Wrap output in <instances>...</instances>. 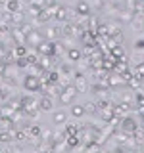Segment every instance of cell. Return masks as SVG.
Returning a JSON list of instances; mask_svg holds the SVG:
<instances>
[{"label":"cell","mask_w":144,"mask_h":153,"mask_svg":"<svg viewBox=\"0 0 144 153\" xmlns=\"http://www.w3.org/2000/svg\"><path fill=\"white\" fill-rule=\"evenodd\" d=\"M136 128H138V124H136V121H134V119H131V117H125V119H123V123H121V130H123V132L133 134Z\"/></svg>","instance_id":"1"},{"label":"cell","mask_w":144,"mask_h":153,"mask_svg":"<svg viewBox=\"0 0 144 153\" xmlns=\"http://www.w3.org/2000/svg\"><path fill=\"white\" fill-rule=\"evenodd\" d=\"M133 16H134V12H131V10H127V8H123V10H119L117 19H119L121 23H131V21H133Z\"/></svg>","instance_id":"2"},{"label":"cell","mask_w":144,"mask_h":153,"mask_svg":"<svg viewBox=\"0 0 144 153\" xmlns=\"http://www.w3.org/2000/svg\"><path fill=\"white\" fill-rule=\"evenodd\" d=\"M140 82H142V79L140 76H134V75L127 80V84L131 86V88H134V90H140Z\"/></svg>","instance_id":"3"},{"label":"cell","mask_w":144,"mask_h":153,"mask_svg":"<svg viewBox=\"0 0 144 153\" xmlns=\"http://www.w3.org/2000/svg\"><path fill=\"white\" fill-rule=\"evenodd\" d=\"M133 75L134 76H140V79H144V61H140L138 65L133 67Z\"/></svg>","instance_id":"4"},{"label":"cell","mask_w":144,"mask_h":153,"mask_svg":"<svg viewBox=\"0 0 144 153\" xmlns=\"http://www.w3.org/2000/svg\"><path fill=\"white\" fill-rule=\"evenodd\" d=\"M88 10H90V6L86 2H79V6H77V12H79L81 16H88Z\"/></svg>","instance_id":"5"},{"label":"cell","mask_w":144,"mask_h":153,"mask_svg":"<svg viewBox=\"0 0 144 153\" xmlns=\"http://www.w3.org/2000/svg\"><path fill=\"white\" fill-rule=\"evenodd\" d=\"M77 88H79L81 92H85V90H86V82H85L83 75H79V76H77Z\"/></svg>","instance_id":"6"},{"label":"cell","mask_w":144,"mask_h":153,"mask_svg":"<svg viewBox=\"0 0 144 153\" xmlns=\"http://www.w3.org/2000/svg\"><path fill=\"white\" fill-rule=\"evenodd\" d=\"M73 115H75V117H83V115H85V107H83V105H75V107H73Z\"/></svg>","instance_id":"7"},{"label":"cell","mask_w":144,"mask_h":153,"mask_svg":"<svg viewBox=\"0 0 144 153\" xmlns=\"http://www.w3.org/2000/svg\"><path fill=\"white\" fill-rule=\"evenodd\" d=\"M73 94H75V90H73V88H69V90H67V92H65L64 96H62V100H64V102H69V100L73 98Z\"/></svg>","instance_id":"8"},{"label":"cell","mask_w":144,"mask_h":153,"mask_svg":"<svg viewBox=\"0 0 144 153\" xmlns=\"http://www.w3.org/2000/svg\"><path fill=\"white\" fill-rule=\"evenodd\" d=\"M83 107H85V113H94L96 111V105L94 103H85Z\"/></svg>","instance_id":"9"},{"label":"cell","mask_w":144,"mask_h":153,"mask_svg":"<svg viewBox=\"0 0 144 153\" xmlns=\"http://www.w3.org/2000/svg\"><path fill=\"white\" fill-rule=\"evenodd\" d=\"M69 57H71L73 61H77V59L81 57V52H79V50H71V52H69Z\"/></svg>","instance_id":"10"},{"label":"cell","mask_w":144,"mask_h":153,"mask_svg":"<svg viewBox=\"0 0 144 153\" xmlns=\"http://www.w3.org/2000/svg\"><path fill=\"white\" fill-rule=\"evenodd\" d=\"M134 48H136V50H144V38H138V40L134 42Z\"/></svg>","instance_id":"11"},{"label":"cell","mask_w":144,"mask_h":153,"mask_svg":"<svg viewBox=\"0 0 144 153\" xmlns=\"http://www.w3.org/2000/svg\"><path fill=\"white\" fill-rule=\"evenodd\" d=\"M64 119H65L64 113H58V115H56V121H64Z\"/></svg>","instance_id":"12"},{"label":"cell","mask_w":144,"mask_h":153,"mask_svg":"<svg viewBox=\"0 0 144 153\" xmlns=\"http://www.w3.org/2000/svg\"><path fill=\"white\" fill-rule=\"evenodd\" d=\"M98 153H110V151H98Z\"/></svg>","instance_id":"13"}]
</instances>
